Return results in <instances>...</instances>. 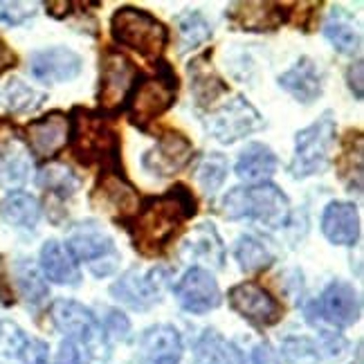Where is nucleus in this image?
<instances>
[{
	"mask_svg": "<svg viewBox=\"0 0 364 364\" xmlns=\"http://www.w3.org/2000/svg\"><path fill=\"white\" fill-rule=\"evenodd\" d=\"M277 171V156L265 144H250L236 162V176L252 185H259Z\"/></svg>",
	"mask_w": 364,
	"mask_h": 364,
	"instance_id": "26",
	"label": "nucleus"
},
{
	"mask_svg": "<svg viewBox=\"0 0 364 364\" xmlns=\"http://www.w3.org/2000/svg\"><path fill=\"white\" fill-rule=\"evenodd\" d=\"M333 142H335V122L331 113H324L315 124L297 133L295 158L290 162V173L295 178L321 173L331 160Z\"/></svg>",
	"mask_w": 364,
	"mask_h": 364,
	"instance_id": "6",
	"label": "nucleus"
},
{
	"mask_svg": "<svg viewBox=\"0 0 364 364\" xmlns=\"http://www.w3.org/2000/svg\"><path fill=\"white\" fill-rule=\"evenodd\" d=\"M110 34L119 46L149 61H156L169 41V30L153 14L137 7L117 9L110 18Z\"/></svg>",
	"mask_w": 364,
	"mask_h": 364,
	"instance_id": "4",
	"label": "nucleus"
},
{
	"mask_svg": "<svg viewBox=\"0 0 364 364\" xmlns=\"http://www.w3.org/2000/svg\"><path fill=\"white\" fill-rule=\"evenodd\" d=\"M106 324H108L110 333L117 335V338H126V333H129V321H126V317L117 311H108Z\"/></svg>",
	"mask_w": 364,
	"mask_h": 364,
	"instance_id": "41",
	"label": "nucleus"
},
{
	"mask_svg": "<svg viewBox=\"0 0 364 364\" xmlns=\"http://www.w3.org/2000/svg\"><path fill=\"white\" fill-rule=\"evenodd\" d=\"M176 297L187 313H196V315L209 313L220 306V290L216 279L209 274V270L198 268V265L187 270V274L178 282Z\"/></svg>",
	"mask_w": 364,
	"mask_h": 364,
	"instance_id": "14",
	"label": "nucleus"
},
{
	"mask_svg": "<svg viewBox=\"0 0 364 364\" xmlns=\"http://www.w3.org/2000/svg\"><path fill=\"white\" fill-rule=\"evenodd\" d=\"M70 257L88 263L97 277L110 274L119 261L113 239L97 225V223H81L68 236Z\"/></svg>",
	"mask_w": 364,
	"mask_h": 364,
	"instance_id": "7",
	"label": "nucleus"
},
{
	"mask_svg": "<svg viewBox=\"0 0 364 364\" xmlns=\"http://www.w3.org/2000/svg\"><path fill=\"white\" fill-rule=\"evenodd\" d=\"M139 353L144 364H178L182 358L180 333L169 324L151 326L139 340Z\"/></svg>",
	"mask_w": 364,
	"mask_h": 364,
	"instance_id": "20",
	"label": "nucleus"
},
{
	"mask_svg": "<svg viewBox=\"0 0 364 364\" xmlns=\"http://www.w3.org/2000/svg\"><path fill=\"white\" fill-rule=\"evenodd\" d=\"M81 57L68 48H50L34 52L30 59V73L43 83H61L75 79L81 73Z\"/></svg>",
	"mask_w": 364,
	"mask_h": 364,
	"instance_id": "16",
	"label": "nucleus"
},
{
	"mask_svg": "<svg viewBox=\"0 0 364 364\" xmlns=\"http://www.w3.org/2000/svg\"><path fill=\"white\" fill-rule=\"evenodd\" d=\"M70 139L73 153L81 164H102L106 171H115L119 164V133L102 115L75 108L70 115Z\"/></svg>",
	"mask_w": 364,
	"mask_h": 364,
	"instance_id": "2",
	"label": "nucleus"
},
{
	"mask_svg": "<svg viewBox=\"0 0 364 364\" xmlns=\"http://www.w3.org/2000/svg\"><path fill=\"white\" fill-rule=\"evenodd\" d=\"M196 364H243V353L216 331H207L196 346Z\"/></svg>",
	"mask_w": 364,
	"mask_h": 364,
	"instance_id": "27",
	"label": "nucleus"
},
{
	"mask_svg": "<svg viewBox=\"0 0 364 364\" xmlns=\"http://www.w3.org/2000/svg\"><path fill=\"white\" fill-rule=\"evenodd\" d=\"M50 317L61 333H65L70 340H77L83 346L97 348L104 344V333L97 317L73 299H57L50 308Z\"/></svg>",
	"mask_w": 364,
	"mask_h": 364,
	"instance_id": "10",
	"label": "nucleus"
},
{
	"mask_svg": "<svg viewBox=\"0 0 364 364\" xmlns=\"http://www.w3.org/2000/svg\"><path fill=\"white\" fill-rule=\"evenodd\" d=\"M228 18L245 32H272L286 23V9L277 3H234Z\"/></svg>",
	"mask_w": 364,
	"mask_h": 364,
	"instance_id": "18",
	"label": "nucleus"
},
{
	"mask_svg": "<svg viewBox=\"0 0 364 364\" xmlns=\"http://www.w3.org/2000/svg\"><path fill=\"white\" fill-rule=\"evenodd\" d=\"M90 203L100 212L113 214L117 220L133 218L137 212V193L117 171H104L90 193Z\"/></svg>",
	"mask_w": 364,
	"mask_h": 364,
	"instance_id": "12",
	"label": "nucleus"
},
{
	"mask_svg": "<svg viewBox=\"0 0 364 364\" xmlns=\"http://www.w3.org/2000/svg\"><path fill=\"white\" fill-rule=\"evenodd\" d=\"M21 364H50L48 344L41 340H25L21 346Z\"/></svg>",
	"mask_w": 364,
	"mask_h": 364,
	"instance_id": "38",
	"label": "nucleus"
},
{
	"mask_svg": "<svg viewBox=\"0 0 364 364\" xmlns=\"http://www.w3.org/2000/svg\"><path fill=\"white\" fill-rule=\"evenodd\" d=\"M263 126L261 115L245 97H234L232 102L223 104L207 117V131L220 144H234L236 139L247 137Z\"/></svg>",
	"mask_w": 364,
	"mask_h": 364,
	"instance_id": "8",
	"label": "nucleus"
},
{
	"mask_svg": "<svg viewBox=\"0 0 364 364\" xmlns=\"http://www.w3.org/2000/svg\"><path fill=\"white\" fill-rule=\"evenodd\" d=\"M137 79V68L122 52L108 48L100 61V106L106 113H115L126 102Z\"/></svg>",
	"mask_w": 364,
	"mask_h": 364,
	"instance_id": "9",
	"label": "nucleus"
},
{
	"mask_svg": "<svg viewBox=\"0 0 364 364\" xmlns=\"http://www.w3.org/2000/svg\"><path fill=\"white\" fill-rule=\"evenodd\" d=\"M182 257H193L205 263H212L214 268H223L225 261V250H223V241L216 234L214 225H198L189 236L185 245H182Z\"/></svg>",
	"mask_w": 364,
	"mask_h": 364,
	"instance_id": "25",
	"label": "nucleus"
},
{
	"mask_svg": "<svg viewBox=\"0 0 364 364\" xmlns=\"http://www.w3.org/2000/svg\"><path fill=\"white\" fill-rule=\"evenodd\" d=\"M324 34L331 43L335 46V50L342 54H358L362 48V34L358 27H353L346 18H331L324 25Z\"/></svg>",
	"mask_w": 364,
	"mask_h": 364,
	"instance_id": "33",
	"label": "nucleus"
},
{
	"mask_svg": "<svg viewBox=\"0 0 364 364\" xmlns=\"http://www.w3.org/2000/svg\"><path fill=\"white\" fill-rule=\"evenodd\" d=\"M230 306L234 308L241 317L252 321L255 326H272L282 319L284 308L268 290L261 288L259 284H239L230 290Z\"/></svg>",
	"mask_w": 364,
	"mask_h": 364,
	"instance_id": "11",
	"label": "nucleus"
},
{
	"mask_svg": "<svg viewBox=\"0 0 364 364\" xmlns=\"http://www.w3.org/2000/svg\"><path fill=\"white\" fill-rule=\"evenodd\" d=\"M212 36V27L205 21L200 11H187L185 16L178 18V50L187 52L203 46Z\"/></svg>",
	"mask_w": 364,
	"mask_h": 364,
	"instance_id": "29",
	"label": "nucleus"
},
{
	"mask_svg": "<svg viewBox=\"0 0 364 364\" xmlns=\"http://www.w3.org/2000/svg\"><path fill=\"white\" fill-rule=\"evenodd\" d=\"M362 63L358 61L355 65L348 68V73H346V81H348V88H351L355 92L358 100H362Z\"/></svg>",
	"mask_w": 364,
	"mask_h": 364,
	"instance_id": "43",
	"label": "nucleus"
},
{
	"mask_svg": "<svg viewBox=\"0 0 364 364\" xmlns=\"http://www.w3.org/2000/svg\"><path fill=\"white\" fill-rule=\"evenodd\" d=\"M279 86L301 104L315 102L321 95V79L317 73V65L311 59H299L288 73L279 77Z\"/></svg>",
	"mask_w": 364,
	"mask_h": 364,
	"instance_id": "22",
	"label": "nucleus"
},
{
	"mask_svg": "<svg viewBox=\"0 0 364 364\" xmlns=\"http://www.w3.org/2000/svg\"><path fill=\"white\" fill-rule=\"evenodd\" d=\"M234 255H236V261L241 263V268L245 272L265 270L274 261V257L270 255V250L265 247L261 241H257L255 236H241V239L236 241Z\"/></svg>",
	"mask_w": 364,
	"mask_h": 364,
	"instance_id": "32",
	"label": "nucleus"
},
{
	"mask_svg": "<svg viewBox=\"0 0 364 364\" xmlns=\"http://www.w3.org/2000/svg\"><path fill=\"white\" fill-rule=\"evenodd\" d=\"M0 16H3V21L11 23V25H18L23 23L25 18L32 16V9L34 5H27V3H0Z\"/></svg>",
	"mask_w": 364,
	"mask_h": 364,
	"instance_id": "39",
	"label": "nucleus"
},
{
	"mask_svg": "<svg viewBox=\"0 0 364 364\" xmlns=\"http://www.w3.org/2000/svg\"><path fill=\"white\" fill-rule=\"evenodd\" d=\"M196 216V198L185 185H176L164 196L146 198L126 225L139 255L158 257L173 241L182 223Z\"/></svg>",
	"mask_w": 364,
	"mask_h": 364,
	"instance_id": "1",
	"label": "nucleus"
},
{
	"mask_svg": "<svg viewBox=\"0 0 364 364\" xmlns=\"http://www.w3.org/2000/svg\"><path fill=\"white\" fill-rule=\"evenodd\" d=\"M178 77L164 61L158 65V75L149 77L142 83H135L129 95V117L137 129H146V124L164 115L176 104Z\"/></svg>",
	"mask_w": 364,
	"mask_h": 364,
	"instance_id": "5",
	"label": "nucleus"
},
{
	"mask_svg": "<svg viewBox=\"0 0 364 364\" xmlns=\"http://www.w3.org/2000/svg\"><path fill=\"white\" fill-rule=\"evenodd\" d=\"M38 185L46 191H52V193L61 196V198H65V196H73L75 189L79 187V178L70 171L68 166L54 164L38 173Z\"/></svg>",
	"mask_w": 364,
	"mask_h": 364,
	"instance_id": "35",
	"label": "nucleus"
},
{
	"mask_svg": "<svg viewBox=\"0 0 364 364\" xmlns=\"http://www.w3.org/2000/svg\"><path fill=\"white\" fill-rule=\"evenodd\" d=\"M228 178V160L220 156V153H209V156L198 164V169H196V180H198V185L203 187L205 193H216L223 182Z\"/></svg>",
	"mask_w": 364,
	"mask_h": 364,
	"instance_id": "34",
	"label": "nucleus"
},
{
	"mask_svg": "<svg viewBox=\"0 0 364 364\" xmlns=\"http://www.w3.org/2000/svg\"><path fill=\"white\" fill-rule=\"evenodd\" d=\"M189 81L193 100L200 106L212 104L220 95L228 92V83L218 77V73L212 68V61L205 54L189 63Z\"/></svg>",
	"mask_w": 364,
	"mask_h": 364,
	"instance_id": "23",
	"label": "nucleus"
},
{
	"mask_svg": "<svg viewBox=\"0 0 364 364\" xmlns=\"http://www.w3.org/2000/svg\"><path fill=\"white\" fill-rule=\"evenodd\" d=\"M3 216L11 225L34 228L41 216V207L30 193H11L3 205Z\"/></svg>",
	"mask_w": 364,
	"mask_h": 364,
	"instance_id": "30",
	"label": "nucleus"
},
{
	"mask_svg": "<svg viewBox=\"0 0 364 364\" xmlns=\"http://www.w3.org/2000/svg\"><path fill=\"white\" fill-rule=\"evenodd\" d=\"M223 214L225 218H255L268 228H282L286 225L290 214V203L286 193L268 185V182H259L252 187H236L225 198H223Z\"/></svg>",
	"mask_w": 364,
	"mask_h": 364,
	"instance_id": "3",
	"label": "nucleus"
},
{
	"mask_svg": "<svg viewBox=\"0 0 364 364\" xmlns=\"http://www.w3.org/2000/svg\"><path fill=\"white\" fill-rule=\"evenodd\" d=\"M0 102L9 110H14V113H27V110H34L43 104L46 95L36 92L21 79H11L7 86L0 90Z\"/></svg>",
	"mask_w": 364,
	"mask_h": 364,
	"instance_id": "31",
	"label": "nucleus"
},
{
	"mask_svg": "<svg viewBox=\"0 0 364 364\" xmlns=\"http://www.w3.org/2000/svg\"><path fill=\"white\" fill-rule=\"evenodd\" d=\"M18 282H21L23 295L27 297V301L38 304V301L46 299L48 288H46L43 282H41V277L36 274V270L32 268V265H21V268H18Z\"/></svg>",
	"mask_w": 364,
	"mask_h": 364,
	"instance_id": "37",
	"label": "nucleus"
},
{
	"mask_svg": "<svg viewBox=\"0 0 364 364\" xmlns=\"http://www.w3.org/2000/svg\"><path fill=\"white\" fill-rule=\"evenodd\" d=\"M319 313L335 326H351L362 315L360 295L344 282H333L319 299Z\"/></svg>",
	"mask_w": 364,
	"mask_h": 364,
	"instance_id": "17",
	"label": "nucleus"
},
{
	"mask_svg": "<svg viewBox=\"0 0 364 364\" xmlns=\"http://www.w3.org/2000/svg\"><path fill=\"white\" fill-rule=\"evenodd\" d=\"M110 292L133 311H146L160 297V288L156 284V272L129 270L117 284H113Z\"/></svg>",
	"mask_w": 364,
	"mask_h": 364,
	"instance_id": "21",
	"label": "nucleus"
},
{
	"mask_svg": "<svg viewBox=\"0 0 364 364\" xmlns=\"http://www.w3.org/2000/svg\"><path fill=\"white\" fill-rule=\"evenodd\" d=\"M16 63H18V57H16V52H14L5 41H3V36H0V77H3L7 70H11V68H16Z\"/></svg>",
	"mask_w": 364,
	"mask_h": 364,
	"instance_id": "42",
	"label": "nucleus"
},
{
	"mask_svg": "<svg viewBox=\"0 0 364 364\" xmlns=\"http://www.w3.org/2000/svg\"><path fill=\"white\" fill-rule=\"evenodd\" d=\"M54 364H86V362H83L77 344L73 340H65L59 346V355H57V362H54Z\"/></svg>",
	"mask_w": 364,
	"mask_h": 364,
	"instance_id": "40",
	"label": "nucleus"
},
{
	"mask_svg": "<svg viewBox=\"0 0 364 364\" xmlns=\"http://www.w3.org/2000/svg\"><path fill=\"white\" fill-rule=\"evenodd\" d=\"M252 360H255V364H279V358L277 353L272 351V348L268 344H261L255 348V353H252Z\"/></svg>",
	"mask_w": 364,
	"mask_h": 364,
	"instance_id": "44",
	"label": "nucleus"
},
{
	"mask_svg": "<svg viewBox=\"0 0 364 364\" xmlns=\"http://www.w3.org/2000/svg\"><path fill=\"white\" fill-rule=\"evenodd\" d=\"M340 178L348 185V189H362V133H348L344 139L342 156L338 160Z\"/></svg>",
	"mask_w": 364,
	"mask_h": 364,
	"instance_id": "28",
	"label": "nucleus"
},
{
	"mask_svg": "<svg viewBox=\"0 0 364 364\" xmlns=\"http://www.w3.org/2000/svg\"><path fill=\"white\" fill-rule=\"evenodd\" d=\"M282 355L288 364H317V346L306 338H288L282 344Z\"/></svg>",
	"mask_w": 364,
	"mask_h": 364,
	"instance_id": "36",
	"label": "nucleus"
},
{
	"mask_svg": "<svg viewBox=\"0 0 364 364\" xmlns=\"http://www.w3.org/2000/svg\"><path fill=\"white\" fill-rule=\"evenodd\" d=\"M321 232L333 245L351 247L360 239V216L353 203L335 200L324 209L321 216Z\"/></svg>",
	"mask_w": 364,
	"mask_h": 364,
	"instance_id": "19",
	"label": "nucleus"
},
{
	"mask_svg": "<svg viewBox=\"0 0 364 364\" xmlns=\"http://www.w3.org/2000/svg\"><path fill=\"white\" fill-rule=\"evenodd\" d=\"M68 137H70V119L63 113H59V110H52V113L32 119L25 126L27 146L41 160L57 156L65 146Z\"/></svg>",
	"mask_w": 364,
	"mask_h": 364,
	"instance_id": "13",
	"label": "nucleus"
},
{
	"mask_svg": "<svg viewBox=\"0 0 364 364\" xmlns=\"http://www.w3.org/2000/svg\"><path fill=\"white\" fill-rule=\"evenodd\" d=\"M191 160V142L178 131H164L158 137V144L144 153V169L158 173L160 178L176 176Z\"/></svg>",
	"mask_w": 364,
	"mask_h": 364,
	"instance_id": "15",
	"label": "nucleus"
},
{
	"mask_svg": "<svg viewBox=\"0 0 364 364\" xmlns=\"http://www.w3.org/2000/svg\"><path fill=\"white\" fill-rule=\"evenodd\" d=\"M41 268H43L46 277L54 284L77 286L81 282V272L77 268L75 259L70 257V252L63 250V245L57 241H48L43 250H41Z\"/></svg>",
	"mask_w": 364,
	"mask_h": 364,
	"instance_id": "24",
	"label": "nucleus"
}]
</instances>
